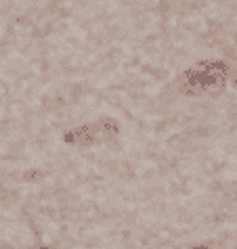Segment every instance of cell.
I'll use <instances>...</instances> for the list:
<instances>
[{
    "label": "cell",
    "instance_id": "7a4b0ae2",
    "mask_svg": "<svg viewBox=\"0 0 237 249\" xmlns=\"http://www.w3.org/2000/svg\"><path fill=\"white\" fill-rule=\"evenodd\" d=\"M189 249H212V245H208V243H195Z\"/></svg>",
    "mask_w": 237,
    "mask_h": 249
},
{
    "label": "cell",
    "instance_id": "6da1fadb",
    "mask_svg": "<svg viewBox=\"0 0 237 249\" xmlns=\"http://www.w3.org/2000/svg\"><path fill=\"white\" fill-rule=\"evenodd\" d=\"M229 78V65L225 61L206 59L195 63L183 73L180 90L189 96H201V94H218L227 84Z\"/></svg>",
    "mask_w": 237,
    "mask_h": 249
},
{
    "label": "cell",
    "instance_id": "3957f363",
    "mask_svg": "<svg viewBox=\"0 0 237 249\" xmlns=\"http://www.w3.org/2000/svg\"><path fill=\"white\" fill-rule=\"evenodd\" d=\"M231 86L237 90V69H235V71H231Z\"/></svg>",
    "mask_w": 237,
    "mask_h": 249
}]
</instances>
